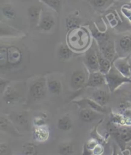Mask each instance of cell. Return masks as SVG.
<instances>
[{"label": "cell", "instance_id": "1", "mask_svg": "<svg viewBox=\"0 0 131 155\" xmlns=\"http://www.w3.org/2000/svg\"><path fill=\"white\" fill-rule=\"evenodd\" d=\"M90 42L91 36L89 30L85 27L79 26L68 32L67 44L73 51H87Z\"/></svg>", "mask_w": 131, "mask_h": 155}, {"label": "cell", "instance_id": "2", "mask_svg": "<svg viewBox=\"0 0 131 155\" xmlns=\"http://www.w3.org/2000/svg\"><path fill=\"white\" fill-rule=\"evenodd\" d=\"M104 76L106 85L111 93L115 92L122 85L131 83V78L122 75L113 65L109 73Z\"/></svg>", "mask_w": 131, "mask_h": 155}, {"label": "cell", "instance_id": "3", "mask_svg": "<svg viewBox=\"0 0 131 155\" xmlns=\"http://www.w3.org/2000/svg\"><path fill=\"white\" fill-rule=\"evenodd\" d=\"M47 80L43 77L36 80L30 85L29 94L32 99L39 100L45 97L47 92Z\"/></svg>", "mask_w": 131, "mask_h": 155}, {"label": "cell", "instance_id": "4", "mask_svg": "<svg viewBox=\"0 0 131 155\" xmlns=\"http://www.w3.org/2000/svg\"><path fill=\"white\" fill-rule=\"evenodd\" d=\"M88 78V71L83 69L74 71L70 78V86L74 91H79L85 88Z\"/></svg>", "mask_w": 131, "mask_h": 155}, {"label": "cell", "instance_id": "5", "mask_svg": "<svg viewBox=\"0 0 131 155\" xmlns=\"http://www.w3.org/2000/svg\"><path fill=\"white\" fill-rule=\"evenodd\" d=\"M97 44L99 50L103 56L113 62L115 60L117 53L114 42L109 38L104 41L97 42Z\"/></svg>", "mask_w": 131, "mask_h": 155}, {"label": "cell", "instance_id": "6", "mask_svg": "<svg viewBox=\"0 0 131 155\" xmlns=\"http://www.w3.org/2000/svg\"><path fill=\"white\" fill-rule=\"evenodd\" d=\"M84 63L88 72L99 71L97 51L95 49L91 48L86 51Z\"/></svg>", "mask_w": 131, "mask_h": 155}, {"label": "cell", "instance_id": "7", "mask_svg": "<svg viewBox=\"0 0 131 155\" xmlns=\"http://www.w3.org/2000/svg\"><path fill=\"white\" fill-rule=\"evenodd\" d=\"M129 58L130 55L115 58V60L113 62V65L122 75L131 78L130 64L129 63Z\"/></svg>", "mask_w": 131, "mask_h": 155}, {"label": "cell", "instance_id": "8", "mask_svg": "<svg viewBox=\"0 0 131 155\" xmlns=\"http://www.w3.org/2000/svg\"><path fill=\"white\" fill-rule=\"evenodd\" d=\"M0 129L2 132L7 133L14 137H20L23 136V135L16 128L14 124L10 118L3 114H2L0 117Z\"/></svg>", "mask_w": 131, "mask_h": 155}, {"label": "cell", "instance_id": "9", "mask_svg": "<svg viewBox=\"0 0 131 155\" xmlns=\"http://www.w3.org/2000/svg\"><path fill=\"white\" fill-rule=\"evenodd\" d=\"M72 102L78 106L80 108H90L100 114H104L107 112L106 108L105 107H103L99 104H97L91 98H82L79 99H75V100L72 101Z\"/></svg>", "mask_w": 131, "mask_h": 155}, {"label": "cell", "instance_id": "10", "mask_svg": "<svg viewBox=\"0 0 131 155\" xmlns=\"http://www.w3.org/2000/svg\"><path fill=\"white\" fill-rule=\"evenodd\" d=\"M23 60V53L21 49L15 46L7 47V65L15 67L19 65Z\"/></svg>", "mask_w": 131, "mask_h": 155}, {"label": "cell", "instance_id": "11", "mask_svg": "<svg viewBox=\"0 0 131 155\" xmlns=\"http://www.w3.org/2000/svg\"><path fill=\"white\" fill-rule=\"evenodd\" d=\"M103 85H106L104 75L99 71L88 72V81H87L85 88H98Z\"/></svg>", "mask_w": 131, "mask_h": 155}, {"label": "cell", "instance_id": "12", "mask_svg": "<svg viewBox=\"0 0 131 155\" xmlns=\"http://www.w3.org/2000/svg\"><path fill=\"white\" fill-rule=\"evenodd\" d=\"M110 93L105 89L98 88L91 93L90 98L101 106L105 107L110 100Z\"/></svg>", "mask_w": 131, "mask_h": 155}, {"label": "cell", "instance_id": "13", "mask_svg": "<svg viewBox=\"0 0 131 155\" xmlns=\"http://www.w3.org/2000/svg\"><path fill=\"white\" fill-rule=\"evenodd\" d=\"M50 128L48 125L34 127L33 130V138L37 142H45L50 138Z\"/></svg>", "mask_w": 131, "mask_h": 155}, {"label": "cell", "instance_id": "14", "mask_svg": "<svg viewBox=\"0 0 131 155\" xmlns=\"http://www.w3.org/2000/svg\"><path fill=\"white\" fill-rule=\"evenodd\" d=\"M42 12L43 8L38 5H33L28 8L27 12H28L30 26L32 28H37L39 25Z\"/></svg>", "mask_w": 131, "mask_h": 155}, {"label": "cell", "instance_id": "15", "mask_svg": "<svg viewBox=\"0 0 131 155\" xmlns=\"http://www.w3.org/2000/svg\"><path fill=\"white\" fill-rule=\"evenodd\" d=\"M55 19L54 16L50 13H44L43 10L41 18L37 29L43 31H50L55 25Z\"/></svg>", "mask_w": 131, "mask_h": 155}, {"label": "cell", "instance_id": "16", "mask_svg": "<svg viewBox=\"0 0 131 155\" xmlns=\"http://www.w3.org/2000/svg\"><path fill=\"white\" fill-rule=\"evenodd\" d=\"M3 101L8 105L14 104L19 101V94L17 90L10 85L2 94Z\"/></svg>", "mask_w": 131, "mask_h": 155}, {"label": "cell", "instance_id": "17", "mask_svg": "<svg viewBox=\"0 0 131 155\" xmlns=\"http://www.w3.org/2000/svg\"><path fill=\"white\" fill-rule=\"evenodd\" d=\"M100 114V113H98L90 108H81L79 111V117L85 123H91L97 119V115Z\"/></svg>", "mask_w": 131, "mask_h": 155}, {"label": "cell", "instance_id": "18", "mask_svg": "<svg viewBox=\"0 0 131 155\" xmlns=\"http://www.w3.org/2000/svg\"><path fill=\"white\" fill-rule=\"evenodd\" d=\"M74 51L67 44H61L58 49V57L62 62H66L72 58Z\"/></svg>", "mask_w": 131, "mask_h": 155}, {"label": "cell", "instance_id": "19", "mask_svg": "<svg viewBox=\"0 0 131 155\" xmlns=\"http://www.w3.org/2000/svg\"><path fill=\"white\" fill-rule=\"evenodd\" d=\"M98 61H99V72L104 75H106L109 73L111 69L113 62L103 56L100 51H97Z\"/></svg>", "mask_w": 131, "mask_h": 155}, {"label": "cell", "instance_id": "20", "mask_svg": "<svg viewBox=\"0 0 131 155\" xmlns=\"http://www.w3.org/2000/svg\"><path fill=\"white\" fill-rule=\"evenodd\" d=\"M47 86L48 91L54 95H60L62 92V84L58 80L47 79Z\"/></svg>", "mask_w": 131, "mask_h": 155}, {"label": "cell", "instance_id": "21", "mask_svg": "<svg viewBox=\"0 0 131 155\" xmlns=\"http://www.w3.org/2000/svg\"><path fill=\"white\" fill-rule=\"evenodd\" d=\"M117 140L122 143H127L131 141V126H120L119 134L115 137Z\"/></svg>", "mask_w": 131, "mask_h": 155}, {"label": "cell", "instance_id": "22", "mask_svg": "<svg viewBox=\"0 0 131 155\" xmlns=\"http://www.w3.org/2000/svg\"><path fill=\"white\" fill-rule=\"evenodd\" d=\"M110 120L114 124L120 126H131V120L125 118L124 116L118 112H111L110 115Z\"/></svg>", "mask_w": 131, "mask_h": 155}, {"label": "cell", "instance_id": "23", "mask_svg": "<svg viewBox=\"0 0 131 155\" xmlns=\"http://www.w3.org/2000/svg\"><path fill=\"white\" fill-rule=\"evenodd\" d=\"M57 126L61 131H69L72 130L73 127L72 120L67 115H63L58 119Z\"/></svg>", "mask_w": 131, "mask_h": 155}, {"label": "cell", "instance_id": "24", "mask_svg": "<svg viewBox=\"0 0 131 155\" xmlns=\"http://www.w3.org/2000/svg\"><path fill=\"white\" fill-rule=\"evenodd\" d=\"M0 35L1 37H21L22 35L21 33L17 30L16 29L14 28L13 27L10 26L7 24H3L2 22H1V28H0Z\"/></svg>", "mask_w": 131, "mask_h": 155}, {"label": "cell", "instance_id": "25", "mask_svg": "<svg viewBox=\"0 0 131 155\" xmlns=\"http://www.w3.org/2000/svg\"><path fill=\"white\" fill-rule=\"evenodd\" d=\"M120 49L124 53L131 51V35H127L122 37L119 42Z\"/></svg>", "mask_w": 131, "mask_h": 155}, {"label": "cell", "instance_id": "26", "mask_svg": "<svg viewBox=\"0 0 131 155\" xmlns=\"http://www.w3.org/2000/svg\"><path fill=\"white\" fill-rule=\"evenodd\" d=\"M39 1L47 5L49 8L55 11L56 13L59 14L62 9L61 0H39Z\"/></svg>", "mask_w": 131, "mask_h": 155}, {"label": "cell", "instance_id": "27", "mask_svg": "<svg viewBox=\"0 0 131 155\" xmlns=\"http://www.w3.org/2000/svg\"><path fill=\"white\" fill-rule=\"evenodd\" d=\"M15 119L16 123L21 126L25 127L29 125L28 114L26 112H21L16 114Z\"/></svg>", "mask_w": 131, "mask_h": 155}, {"label": "cell", "instance_id": "28", "mask_svg": "<svg viewBox=\"0 0 131 155\" xmlns=\"http://www.w3.org/2000/svg\"><path fill=\"white\" fill-rule=\"evenodd\" d=\"M74 151V146L71 142H64L59 146L58 152L60 155H72Z\"/></svg>", "mask_w": 131, "mask_h": 155}, {"label": "cell", "instance_id": "29", "mask_svg": "<svg viewBox=\"0 0 131 155\" xmlns=\"http://www.w3.org/2000/svg\"><path fill=\"white\" fill-rule=\"evenodd\" d=\"M81 26L80 19L74 16H69L66 18V28L68 31Z\"/></svg>", "mask_w": 131, "mask_h": 155}, {"label": "cell", "instance_id": "30", "mask_svg": "<svg viewBox=\"0 0 131 155\" xmlns=\"http://www.w3.org/2000/svg\"><path fill=\"white\" fill-rule=\"evenodd\" d=\"M37 147L34 143L27 142L23 147V155H37Z\"/></svg>", "mask_w": 131, "mask_h": 155}, {"label": "cell", "instance_id": "31", "mask_svg": "<svg viewBox=\"0 0 131 155\" xmlns=\"http://www.w3.org/2000/svg\"><path fill=\"white\" fill-rule=\"evenodd\" d=\"M3 15L8 19H14L16 17L15 10L10 5H5L2 8Z\"/></svg>", "mask_w": 131, "mask_h": 155}, {"label": "cell", "instance_id": "32", "mask_svg": "<svg viewBox=\"0 0 131 155\" xmlns=\"http://www.w3.org/2000/svg\"><path fill=\"white\" fill-rule=\"evenodd\" d=\"M97 126H95L94 128V129L92 130L91 132L90 133L91 138H94V139L96 140L98 142H99V143H101V144L104 145L105 143L107 142L108 138L107 137H104V136L100 135L99 134V132H98V131H97Z\"/></svg>", "mask_w": 131, "mask_h": 155}, {"label": "cell", "instance_id": "33", "mask_svg": "<svg viewBox=\"0 0 131 155\" xmlns=\"http://www.w3.org/2000/svg\"><path fill=\"white\" fill-rule=\"evenodd\" d=\"M33 124L34 127H39L47 125V119L46 115H37L33 119Z\"/></svg>", "mask_w": 131, "mask_h": 155}, {"label": "cell", "instance_id": "34", "mask_svg": "<svg viewBox=\"0 0 131 155\" xmlns=\"http://www.w3.org/2000/svg\"><path fill=\"white\" fill-rule=\"evenodd\" d=\"M7 65V47L3 45L0 47V67L2 69Z\"/></svg>", "mask_w": 131, "mask_h": 155}, {"label": "cell", "instance_id": "35", "mask_svg": "<svg viewBox=\"0 0 131 155\" xmlns=\"http://www.w3.org/2000/svg\"><path fill=\"white\" fill-rule=\"evenodd\" d=\"M119 129L120 126L114 124L113 122L110 120L107 124V131L109 133V134L113 135L116 137L118 136L119 134Z\"/></svg>", "mask_w": 131, "mask_h": 155}, {"label": "cell", "instance_id": "36", "mask_svg": "<svg viewBox=\"0 0 131 155\" xmlns=\"http://www.w3.org/2000/svg\"><path fill=\"white\" fill-rule=\"evenodd\" d=\"M0 155H11V149L7 143H0Z\"/></svg>", "mask_w": 131, "mask_h": 155}, {"label": "cell", "instance_id": "37", "mask_svg": "<svg viewBox=\"0 0 131 155\" xmlns=\"http://www.w3.org/2000/svg\"><path fill=\"white\" fill-rule=\"evenodd\" d=\"M10 82L11 81L9 80L3 78H0V93L2 95L6 90V88L10 85Z\"/></svg>", "mask_w": 131, "mask_h": 155}, {"label": "cell", "instance_id": "38", "mask_svg": "<svg viewBox=\"0 0 131 155\" xmlns=\"http://www.w3.org/2000/svg\"><path fill=\"white\" fill-rule=\"evenodd\" d=\"M104 146L101 143H98L97 146L94 149V150L92 151L94 155H102L104 153Z\"/></svg>", "mask_w": 131, "mask_h": 155}, {"label": "cell", "instance_id": "39", "mask_svg": "<svg viewBox=\"0 0 131 155\" xmlns=\"http://www.w3.org/2000/svg\"><path fill=\"white\" fill-rule=\"evenodd\" d=\"M108 0H91V4L97 8H102L107 3Z\"/></svg>", "mask_w": 131, "mask_h": 155}, {"label": "cell", "instance_id": "40", "mask_svg": "<svg viewBox=\"0 0 131 155\" xmlns=\"http://www.w3.org/2000/svg\"><path fill=\"white\" fill-rule=\"evenodd\" d=\"M85 143H86L87 147H88L90 150L93 151L94 150V149L97 146L98 143H99L96 140L94 139V138H91L90 139L87 141Z\"/></svg>", "mask_w": 131, "mask_h": 155}, {"label": "cell", "instance_id": "41", "mask_svg": "<svg viewBox=\"0 0 131 155\" xmlns=\"http://www.w3.org/2000/svg\"><path fill=\"white\" fill-rule=\"evenodd\" d=\"M122 12L126 16V18H127L131 21V8L129 7H123L122 8Z\"/></svg>", "mask_w": 131, "mask_h": 155}, {"label": "cell", "instance_id": "42", "mask_svg": "<svg viewBox=\"0 0 131 155\" xmlns=\"http://www.w3.org/2000/svg\"><path fill=\"white\" fill-rule=\"evenodd\" d=\"M81 155H94L93 154L92 151L90 150V149L87 147L85 143L83 147V153H82Z\"/></svg>", "mask_w": 131, "mask_h": 155}, {"label": "cell", "instance_id": "43", "mask_svg": "<svg viewBox=\"0 0 131 155\" xmlns=\"http://www.w3.org/2000/svg\"><path fill=\"white\" fill-rule=\"evenodd\" d=\"M129 100L131 101V92H130V96H129Z\"/></svg>", "mask_w": 131, "mask_h": 155}, {"label": "cell", "instance_id": "44", "mask_svg": "<svg viewBox=\"0 0 131 155\" xmlns=\"http://www.w3.org/2000/svg\"><path fill=\"white\" fill-rule=\"evenodd\" d=\"M130 71H131V64H130Z\"/></svg>", "mask_w": 131, "mask_h": 155}, {"label": "cell", "instance_id": "45", "mask_svg": "<svg viewBox=\"0 0 131 155\" xmlns=\"http://www.w3.org/2000/svg\"><path fill=\"white\" fill-rule=\"evenodd\" d=\"M113 1H114V0H113Z\"/></svg>", "mask_w": 131, "mask_h": 155}]
</instances>
